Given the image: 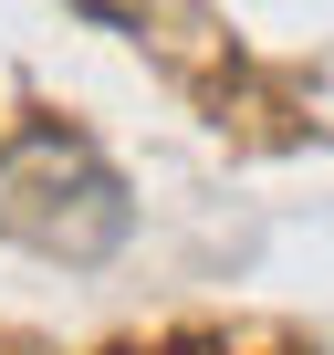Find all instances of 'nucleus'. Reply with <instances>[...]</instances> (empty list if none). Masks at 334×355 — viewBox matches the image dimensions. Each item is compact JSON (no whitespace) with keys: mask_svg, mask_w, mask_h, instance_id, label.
Here are the masks:
<instances>
[{"mask_svg":"<svg viewBox=\"0 0 334 355\" xmlns=\"http://www.w3.org/2000/svg\"><path fill=\"white\" fill-rule=\"evenodd\" d=\"M0 230L42 261H115L136 230V199L73 125H21L0 136Z\"/></svg>","mask_w":334,"mask_h":355,"instance_id":"1","label":"nucleus"},{"mask_svg":"<svg viewBox=\"0 0 334 355\" xmlns=\"http://www.w3.org/2000/svg\"><path fill=\"white\" fill-rule=\"evenodd\" d=\"M73 11H94V21H136L146 0H73Z\"/></svg>","mask_w":334,"mask_h":355,"instance_id":"2","label":"nucleus"}]
</instances>
